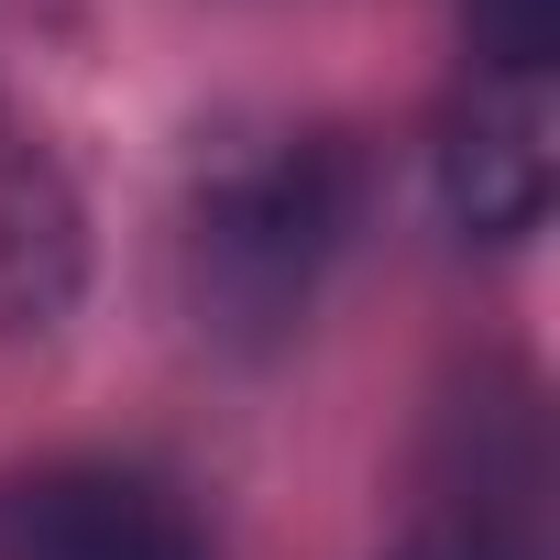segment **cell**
<instances>
[{
  "label": "cell",
  "instance_id": "cell-1",
  "mask_svg": "<svg viewBox=\"0 0 560 560\" xmlns=\"http://www.w3.org/2000/svg\"><path fill=\"white\" fill-rule=\"evenodd\" d=\"M341 220H352V165L330 132H275V143H242L198 176L187 198V287H198V319L231 330V341H275L319 264L341 253Z\"/></svg>",
  "mask_w": 560,
  "mask_h": 560
},
{
  "label": "cell",
  "instance_id": "cell-4",
  "mask_svg": "<svg viewBox=\"0 0 560 560\" xmlns=\"http://www.w3.org/2000/svg\"><path fill=\"white\" fill-rule=\"evenodd\" d=\"M78 298V198L45 154H0V330H45Z\"/></svg>",
  "mask_w": 560,
  "mask_h": 560
},
{
  "label": "cell",
  "instance_id": "cell-2",
  "mask_svg": "<svg viewBox=\"0 0 560 560\" xmlns=\"http://www.w3.org/2000/svg\"><path fill=\"white\" fill-rule=\"evenodd\" d=\"M0 560H209V538L143 472L45 462L0 483Z\"/></svg>",
  "mask_w": 560,
  "mask_h": 560
},
{
  "label": "cell",
  "instance_id": "cell-3",
  "mask_svg": "<svg viewBox=\"0 0 560 560\" xmlns=\"http://www.w3.org/2000/svg\"><path fill=\"white\" fill-rule=\"evenodd\" d=\"M440 198L483 242L538 231V209H549V89L538 78H483L472 89V110L440 143Z\"/></svg>",
  "mask_w": 560,
  "mask_h": 560
},
{
  "label": "cell",
  "instance_id": "cell-6",
  "mask_svg": "<svg viewBox=\"0 0 560 560\" xmlns=\"http://www.w3.org/2000/svg\"><path fill=\"white\" fill-rule=\"evenodd\" d=\"M396 560H527V549H505V538H483V527H440V538H418V549H396Z\"/></svg>",
  "mask_w": 560,
  "mask_h": 560
},
{
  "label": "cell",
  "instance_id": "cell-5",
  "mask_svg": "<svg viewBox=\"0 0 560 560\" xmlns=\"http://www.w3.org/2000/svg\"><path fill=\"white\" fill-rule=\"evenodd\" d=\"M462 12H472V45L494 78H538L560 45V0H462Z\"/></svg>",
  "mask_w": 560,
  "mask_h": 560
}]
</instances>
